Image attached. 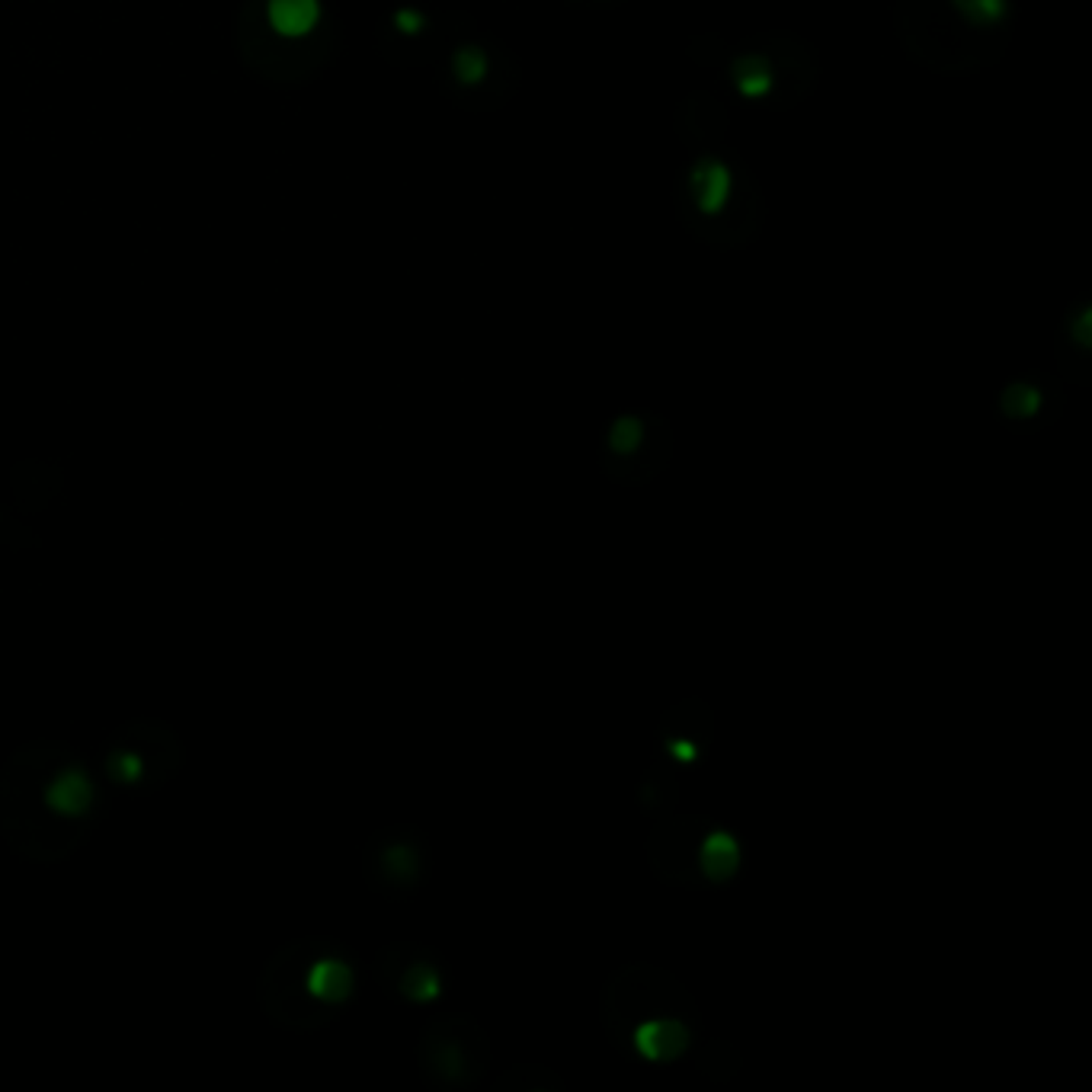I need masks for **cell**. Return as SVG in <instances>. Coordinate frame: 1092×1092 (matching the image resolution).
Returning <instances> with one entry per match:
<instances>
[{"instance_id":"8992f818","label":"cell","mask_w":1092,"mask_h":1092,"mask_svg":"<svg viewBox=\"0 0 1092 1092\" xmlns=\"http://www.w3.org/2000/svg\"><path fill=\"white\" fill-rule=\"evenodd\" d=\"M267 14L275 32L295 39L317 26L321 4L317 0H267Z\"/></svg>"},{"instance_id":"3957f363","label":"cell","mask_w":1092,"mask_h":1092,"mask_svg":"<svg viewBox=\"0 0 1092 1092\" xmlns=\"http://www.w3.org/2000/svg\"><path fill=\"white\" fill-rule=\"evenodd\" d=\"M423 843L417 836H379L375 855H369L372 885L391 893H411L423 878Z\"/></svg>"},{"instance_id":"277c9868","label":"cell","mask_w":1092,"mask_h":1092,"mask_svg":"<svg viewBox=\"0 0 1092 1092\" xmlns=\"http://www.w3.org/2000/svg\"><path fill=\"white\" fill-rule=\"evenodd\" d=\"M689 1038H692L689 1025L679 1016H673V1012L641 1019L632 1029V1035H628L635 1051L650 1064H673L689 1047Z\"/></svg>"},{"instance_id":"ba28073f","label":"cell","mask_w":1092,"mask_h":1092,"mask_svg":"<svg viewBox=\"0 0 1092 1092\" xmlns=\"http://www.w3.org/2000/svg\"><path fill=\"white\" fill-rule=\"evenodd\" d=\"M1041 404H1044V391L1035 388L1029 382L1012 384V388L1002 394V411H1006L1012 420H1029V417L1041 411Z\"/></svg>"},{"instance_id":"5b68a950","label":"cell","mask_w":1092,"mask_h":1092,"mask_svg":"<svg viewBox=\"0 0 1092 1092\" xmlns=\"http://www.w3.org/2000/svg\"><path fill=\"white\" fill-rule=\"evenodd\" d=\"M695 862H699L705 881L724 885V881L734 878V871L741 868V846H737V840L727 830H711V833H705Z\"/></svg>"},{"instance_id":"52a82bcc","label":"cell","mask_w":1092,"mask_h":1092,"mask_svg":"<svg viewBox=\"0 0 1092 1092\" xmlns=\"http://www.w3.org/2000/svg\"><path fill=\"white\" fill-rule=\"evenodd\" d=\"M394 987L401 997L414 1000V1002H426L436 1000L439 990H443V977H439V967L426 958H417V962H407L404 974L394 980Z\"/></svg>"},{"instance_id":"6da1fadb","label":"cell","mask_w":1092,"mask_h":1092,"mask_svg":"<svg viewBox=\"0 0 1092 1092\" xmlns=\"http://www.w3.org/2000/svg\"><path fill=\"white\" fill-rule=\"evenodd\" d=\"M900 36L910 58L935 71L984 68L1006 49L1012 0H903Z\"/></svg>"},{"instance_id":"7a4b0ae2","label":"cell","mask_w":1092,"mask_h":1092,"mask_svg":"<svg viewBox=\"0 0 1092 1092\" xmlns=\"http://www.w3.org/2000/svg\"><path fill=\"white\" fill-rule=\"evenodd\" d=\"M420 1064L423 1074L439 1086H468L484 1074L488 1041H484L478 1025L465 1016L439 1019L423 1032Z\"/></svg>"}]
</instances>
